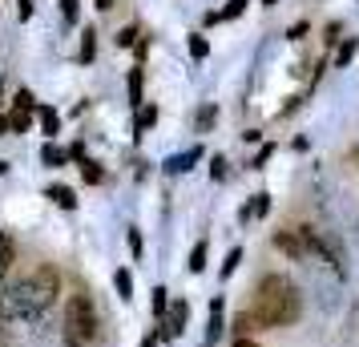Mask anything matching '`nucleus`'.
<instances>
[{
  "instance_id": "22",
  "label": "nucleus",
  "mask_w": 359,
  "mask_h": 347,
  "mask_svg": "<svg viewBox=\"0 0 359 347\" xmlns=\"http://www.w3.org/2000/svg\"><path fill=\"white\" fill-rule=\"evenodd\" d=\"M238 263H243V250L234 247V250H230V254H226V263H222V279H230V275L238 271Z\"/></svg>"
},
{
  "instance_id": "34",
  "label": "nucleus",
  "mask_w": 359,
  "mask_h": 347,
  "mask_svg": "<svg viewBox=\"0 0 359 347\" xmlns=\"http://www.w3.org/2000/svg\"><path fill=\"white\" fill-rule=\"evenodd\" d=\"M142 347H158V339H154V335H149V339H146V343H142Z\"/></svg>"
},
{
  "instance_id": "10",
  "label": "nucleus",
  "mask_w": 359,
  "mask_h": 347,
  "mask_svg": "<svg viewBox=\"0 0 359 347\" xmlns=\"http://www.w3.org/2000/svg\"><path fill=\"white\" fill-rule=\"evenodd\" d=\"M41 162L57 170V165H65V162H69V154H65L61 146H57V142H45V149H41Z\"/></svg>"
},
{
  "instance_id": "7",
  "label": "nucleus",
  "mask_w": 359,
  "mask_h": 347,
  "mask_svg": "<svg viewBox=\"0 0 359 347\" xmlns=\"http://www.w3.org/2000/svg\"><path fill=\"white\" fill-rule=\"evenodd\" d=\"M36 117H41V133H45V137H57V130H61V117H57V109H53V105H41V109H36Z\"/></svg>"
},
{
  "instance_id": "33",
  "label": "nucleus",
  "mask_w": 359,
  "mask_h": 347,
  "mask_svg": "<svg viewBox=\"0 0 359 347\" xmlns=\"http://www.w3.org/2000/svg\"><path fill=\"white\" fill-rule=\"evenodd\" d=\"M0 347H8V343H4V319H0Z\"/></svg>"
},
{
  "instance_id": "9",
  "label": "nucleus",
  "mask_w": 359,
  "mask_h": 347,
  "mask_svg": "<svg viewBox=\"0 0 359 347\" xmlns=\"http://www.w3.org/2000/svg\"><path fill=\"white\" fill-rule=\"evenodd\" d=\"M114 291H117V299H121V303H130V299H133V275L126 271V266L114 275Z\"/></svg>"
},
{
  "instance_id": "20",
  "label": "nucleus",
  "mask_w": 359,
  "mask_h": 347,
  "mask_svg": "<svg viewBox=\"0 0 359 347\" xmlns=\"http://www.w3.org/2000/svg\"><path fill=\"white\" fill-rule=\"evenodd\" d=\"M8 266H13V243H8V238H0V279L8 275Z\"/></svg>"
},
{
  "instance_id": "3",
  "label": "nucleus",
  "mask_w": 359,
  "mask_h": 347,
  "mask_svg": "<svg viewBox=\"0 0 359 347\" xmlns=\"http://www.w3.org/2000/svg\"><path fill=\"white\" fill-rule=\"evenodd\" d=\"M61 339L65 347H89L97 339V307L85 291H73L61 311Z\"/></svg>"
},
{
  "instance_id": "21",
  "label": "nucleus",
  "mask_w": 359,
  "mask_h": 347,
  "mask_svg": "<svg viewBox=\"0 0 359 347\" xmlns=\"http://www.w3.org/2000/svg\"><path fill=\"white\" fill-rule=\"evenodd\" d=\"M77 13H81L77 0H61V20H65V25H77Z\"/></svg>"
},
{
  "instance_id": "4",
  "label": "nucleus",
  "mask_w": 359,
  "mask_h": 347,
  "mask_svg": "<svg viewBox=\"0 0 359 347\" xmlns=\"http://www.w3.org/2000/svg\"><path fill=\"white\" fill-rule=\"evenodd\" d=\"M186 319H190V303L186 299H178V303H170V311H165V319H162V335L165 339H174V335H182L186 331Z\"/></svg>"
},
{
  "instance_id": "13",
  "label": "nucleus",
  "mask_w": 359,
  "mask_h": 347,
  "mask_svg": "<svg viewBox=\"0 0 359 347\" xmlns=\"http://www.w3.org/2000/svg\"><path fill=\"white\" fill-rule=\"evenodd\" d=\"M355 53H359V41H355V36H347V41L339 45V53H335V65H351V57H355Z\"/></svg>"
},
{
  "instance_id": "25",
  "label": "nucleus",
  "mask_w": 359,
  "mask_h": 347,
  "mask_svg": "<svg viewBox=\"0 0 359 347\" xmlns=\"http://www.w3.org/2000/svg\"><path fill=\"white\" fill-rule=\"evenodd\" d=\"M210 178H214V182H222V178H226V158H222V154L210 162Z\"/></svg>"
},
{
  "instance_id": "11",
  "label": "nucleus",
  "mask_w": 359,
  "mask_h": 347,
  "mask_svg": "<svg viewBox=\"0 0 359 347\" xmlns=\"http://www.w3.org/2000/svg\"><path fill=\"white\" fill-rule=\"evenodd\" d=\"M93 57H97V33H93V29H85V33H81V65H89Z\"/></svg>"
},
{
  "instance_id": "35",
  "label": "nucleus",
  "mask_w": 359,
  "mask_h": 347,
  "mask_svg": "<svg viewBox=\"0 0 359 347\" xmlns=\"http://www.w3.org/2000/svg\"><path fill=\"white\" fill-rule=\"evenodd\" d=\"M275 4H278V0H262V8H275Z\"/></svg>"
},
{
  "instance_id": "14",
  "label": "nucleus",
  "mask_w": 359,
  "mask_h": 347,
  "mask_svg": "<svg viewBox=\"0 0 359 347\" xmlns=\"http://www.w3.org/2000/svg\"><path fill=\"white\" fill-rule=\"evenodd\" d=\"M29 121H33V109H13V114H8L13 133H25V130H29Z\"/></svg>"
},
{
  "instance_id": "29",
  "label": "nucleus",
  "mask_w": 359,
  "mask_h": 347,
  "mask_svg": "<svg viewBox=\"0 0 359 347\" xmlns=\"http://www.w3.org/2000/svg\"><path fill=\"white\" fill-rule=\"evenodd\" d=\"M8 130H13V125H8V114H0V137H4Z\"/></svg>"
},
{
  "instance_id": "5",
  "label": "nucleus",
  "mask_w": 359,
  "mask_h": 347,
  "mask_svg": "<svg viewBox=\"0 0 359 347\" xmlns=\"http://www.w3.org/2000/svg\"><path fill=\"white\" fill-rule=\"evenodd\" d=\"M194 162H202V146L186 149V154H174V158H165V174H186Z\"/></svg>"
},
{
  "instance_id": "31",
  "label": "nucleus",
  "mask_w": 359,
  "mask_h": 347,
  "mask_svg": "<svg viewBox=\"0 0 359 347\" xmlns=\"http://www.w3.org/2000/svg\"><path fill=\"white\" fill-rule=\"evenodd\" d=\"M97 8L105 13V8H114V0H97Z\"/></svg>"
},
{
  "instance_id": "32",
  "label": "nucleus",
  "mask_w": 359,
  "mask_h": 347,
  "mask_svg": "<svg viewBox=\"0 0 359 347\" xmlns=\"http://www.w3.org/2000/svg\"><path fill=\"white\" fill-rule=\"evenodd\" d=\"M4 174H8V162H4V158H0V178H4Z\"/></svg>"
},
{
  "instance_id": "18",
  "label": "nucleus",
  "mask_w": 359,
  "mask_h": 347,
  "mask_svg": "<svg viewBox=\"0 0 359 347\" xmlns=\"http://www.w3.org/2000/svg\"><path fill=\"white\" fill-rule=\"evenodd\" d=\"M246 4H250V0H226V8L218 13V20H234V17H243Z\"/></svg>"
},
{
  "instance_id": "6",
  "label": "nucleus",
  "mask_w": 359,
  "mask_h": 347,
  "mask_svg": "<svg viewBox=\"0 0 359 347\" xmlns=\"http://www.w3.org/2000/svg\"><path fill=\"white\" fill-rule=\"evenodd\" d=\"M222 339V299H210V323H206V343Z\"/></svg>"
},
{
  "instance_id": "24",
  "label": "nucleus",
  "mask_w": 359,
  "mask_h": 347,
  "mask_svg": "<svg viewBox=\"0 0 359 347\" xmlns=\"http://www.w3.org/2000/svg\"><path fill=\"white\" fill-rule=\"evenodd\" d=\"M130 45H137V29H121V33H117V49H130Z\"/></svg>"
},
{
  "instance_id": "1",
  "label": "nucleus",
  "mask_w": 359,
  "mask_h": 347,
  "mask_svg": "<svg viewBox=\"0 0 359 347\" xmlns=\"http://www.w3.org/2000/svg\"><path fill=\"white\" fill-rule=\"evenodd\" d=\"M57 295H61V275H57V266L41 263L29 275H17L13 283H4L0 319L4 323H33L57 303Z\"/></svg>"
},
{
  "instance_id": "30",
  "label": "nucleus",
  "mask_w": 359,
  "mask_h": 347,
  "mask_svg": "<svg viewBox=\"0 0 359 347\" xmlns=\"http://www.w3.org/2000/svg\"><path fill=\"white\" fill-rule=\"evenodd\" d=\"M230 347H259V343H255V339H234Z\"/></svg>"
},
{
  "instance_id": "28",
  "label": "nucleus",
  "mask_w": 359,
  "mask_h": 347,
  "mask_svg": "<svg viewBox=\"0 0 359 347\" xmlns=\"http://www.w3.org/2000/svg\"><path fill=\"white\" fill-rule=\"evenodd\" d=\"M33 8H36L33 0H17V17H20V20H29V17H33Z\"/></svg>"
},
{
  "instance_id": "8",
  "label": "nucleus",
  "mask_w": 359,
  "mask_h": 347,
  "mask_svg": "<svg viewBox=\"0 0 359 347\" xmlns=\"http://www.w3.org/2000/svg\"><path fill=\"white\" fill-rule=\"evenodd\" d=\"M45 194H49V198L57 202V206H61V210H77V194H73V190H69V186H49V190H45Z\"/></svg>"
},
{
  "instance_id": "17",
  "label": "nucleus",
  "mask_w": 359,
  "mask_h": 347,
  "mask_svg": "<svg viewBox=\"0 0 359 347\" xmlns=\"http://www.w3.org/2000/svg\"><path fill=\"white\" fill-rule=\"evenodd\" d=\"M190 275H198V271H206V243H198L194 250H190Z\"/></svg>"
},
{
  "instance_id": "19",
  "label": "nucleus",
  "mask_w": 359,
  "mask_h": 347,
  "mask_svg": "<svg viewBox=\"0 0 359 347\" xmlns=\"http://www.w3.org/2000/svg\"><path fill=\"white\" fill-rule=\"evenodd\" d=\"M130 105H142V69H130Z\"/></svg>"
},
{
  "instance_id": "23",
  "label": "nucleus",
  "mask_w": 359,
  "mask_h": 347,
  "mask_svg": "<svg viewBox=\"0 0 359 347\" xmlns=\"http://www.w3.org/2000/svg\"><path fill=\"white\" fill-rule=\"evenodd\" d=\"M206 53H210V45H206V36H190V57H194V61H202Z\"/></svg>"
},
{
  "instance_id": "12",
  "label": "nucleus",
  "mask_w": 359,
  "mask_h": 347,
  "mask_svg": "<svg viewBox=\"0 0 359 347\" xmlns=\"http://www.w3.org/2000/svg\"><path fill=\"white\" fill-rule=\"evenodd\" d=\"M81 178H85L89 186H97L101 178H105V170H101V165L93 162V158H81Z\"/></svg>"
},
{
  "instance_id": "26",
  "label": "nucleus",
  "mask_w": 359,
  "mask_h": 347,
  "mask_svg": "<svg viewBox=\"0 0 359 347\" xmlns=\"http://www.w3.org/2000/svg\"><path fill=\"white\" fill-rule=\"evenodd\" d=\"M214 125V105H202V114H198V130L206 133Z\"/></svg>"
},
{
  "instance_id": "16",
  "label": "nucleus",
  "mask_w": 359,
  "mask_h": 347,
  "mask_svg": "<svg viewBox=\"0 0 359 347\" xmlns=\"http://www.w3.org/2000/svg\"><path fill=\"white\" fill-rule=\"evenodd\" d=\"M154 121H158V105H142L137 109V133H146Z\"/></svg>"
},
{
  "instance_id": "2",
  "label": "nucleus",
  "mask_w": 359,
  "mask_h": 347,
  "mask_svg": "<svg viewBox=\"0 0 359 347\" xmlns=\"http://www.w3.org/2000/svg\"><path fill=\"white\" fill-rule=\"evenodd\" d=\"M250 315H255L259 327H291L303 315V295L287 275H262Z\"/></svg>"
},
{
  "instance_id": "27",
  "label": "nucleus",
  "mask_w": 359,
  "mask_h": 347,
  "mask_svg": "<svg viewBox=\"0 0 359 347\" xmlns=\"http://www.w3.org/2000/svg\"><path fill=\"white\" fill-rule=\"evenodd\" d=\"M250 210H255V218H262L266 210H271V194H259V198L250 202Z\"/></svg>"
},
{
  "instance_id": "36",
  "label": "nucleus",
  "mask_w": 359,
  "mask_h": 347,
  "mask_svg": "<svg viewBox=\"0 0 359 347\" xmlns=\"http://www.w3.org/2000/svg\"><path fill=\"white\" fill-rule=\"evenodd\" d=\"M0 101H4V85H0Z\"/></svg>"
},
{
  "instance_id": "15",
  "label": "nucleus",
  "mask_w": 359,
  "mask_h": 347,
  "mask_svg": "<svg viewBox=\"0 0 359 347\" xmlns=\"http://www.w3.org/2000/svg\"><path fill=\"white\" fill-rule=\"evenodd\" d=\"M165 311H170V291L154 287V319H165Z\"/></svg>"
}]
</instances>
